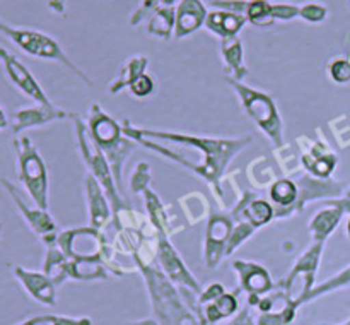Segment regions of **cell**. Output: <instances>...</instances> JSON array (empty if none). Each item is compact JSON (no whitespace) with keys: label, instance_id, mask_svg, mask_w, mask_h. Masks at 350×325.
Returning <instances> with one entry per match:
<instances>
[{"label":"cell","instance_id":"1f68e13d","mask_svg":"<svg viewBox=\"0 0 350 325\" xmlns=\"http://www.w3.org/2000/svg\"><path fill=\"white\" fill-rule=\"evenodd\" d=\"M270 9H272V2L270 0H250L245 16L248 19V23L256 27L272 26L275 21H273Z\"/></svg>","mask_w":350,"mask_h":325},{"label":"cell","instance_id":"e0dca14e","mask_svg":"<svg viewBox=\"0 0 350 325\" xmlns=\"http://www.w3.org/2000/svg\"><path fill=\"white\" fill-rule=\"evenodd\" d=\"M14 277L19 281L27 294L43 307H55L57 304V286L43 270H31L16 265L12 269Z\"/></svg>","mask_w":350,"mask_h":325},{"label":"cell","instance_id":"7dc6e473","mask_svg":"<svg viewBox=\"0 0 350 325\" xmlns=\"http://www.w3.org/2000/svg\"><path fill=\"white\" fill-rule=\"evenodd\" d=\"M342 325H350V318H349L347 322H344V324H342Z\"/></svg>","mask_w":350,"mask_h":325},{"label":"cell","instance_id":"e575fe53","mask_svg":"<svg viewBox=\"0 0 350 325\" xmlns=\"http://www.w3.org/2000/svg\"><path fill=\"white\" fill-rule=\"evenodd\" d=\"M255 231L256 228L253 224H250V222L236 221L234 228H232V233H231V238H229V243H228V250H226V257H231L232 253H234L236 250H238L239 246H241L243 243H245Z\"/></svg>","mask_w":350,"mask_h":325},{"label":"cell","instance_id":"8fae6325","mask_svg":"<svg viewBox=\"0 0 350 325\" xmlns=\"http://www.w3.org/2000/svg\"><path fill=\"white\" fill-rule=\"evenodd\" d=\"M232 228H234V221H232L231 216L219 214L214 209H211L204 242V262L207 269H215L226 257V250H228Z\"/></svg>","mask_w":350,"mask_h":325},{"label":"cell","instance_id":"f546056e","mask_svg":"<svg viewBox=\"0 0 350 325\" xmlns=\"http://www.w3.org/2000/svg\"><path fill=\"white\" fill-rule=\"evenodd\" d=\"M297 194V183L289 178H279L270 185V198L275 204V209L291 207L296 202Z\"/></svg>","mask_w":350,"mask_h":325},{"label":"cell","instance_id":"ac0fdd59","mask_svg":"<svg viewBox=\"0 0 350 325\" xmlns=\"http://www.w3.org/2000/svg\"><path fill=\"white\" fill-rule=\"evenodd\" d=\"M238 293L239 291L224 293L221 296L214 298V300L202 301V303H198L195 300V304L191 310L197 315L202 325H217L222 320H228V318L234 317L239 311Z\"/></svg>","mask_w":350,"mask_h":325},{"label":"cell","instance_id":"52a82bcc","mask_svg":"<svg viewBox=\"0 0 350 325\" xmlns=\"http://www.w3.org/2000/svg\"><path fill=\"white\" fill-rule=\"evenodd\" d=\"M130 187H132V190L135 194L142 195L144 200H146L147 212H149V221L152 222L157 233L171 238L178 231L176 226L173 224L174 216H171L167 212V207L161 202L157 194H154L150 190V164L147 161H140L135 166L132 178H130Z\"/></svg>","mask_w":350,"mask_h":325},{"label":"cell","instance_id":"7a4b0ae2","mask_svg":"<svg viewBox=\"0 0 350 325\" xmlns=\"http://www.w3.org/2000/svg\"><path fill=\"white\" fill-rule=\"evenodd\" d=\"M57 245L68 259H94L99 260L108 270L116 276H125L133 272L129 267L118 265L113 257L111 245H108L105 233L98 228H72L60 231L57 236Z\"/></svg>","mask_w":350,"mask_h":325},{"label":"cell","instance_id":"44dd1931","mask_svg":"<svg viewBox=\"0 0 350 325\" xmlns=\"http://www.w3.org/2000/svg\"><path fill=\"white\" fill-rule=\"evenodd\" d=\"M208 16L207 5L202 0H180L176 7V23H174V38H181L193 34L195 31L205 26V19Z\"/></svg>","mask_w":350,"mask_h":325},{"label":"cell","instance_id":"7402d4cb","mask_svg":"<svg viewBox=\"0 0 350 325\" xmlns=\"http://www.w3.org/2000/svg\"><path fill=\"white\" fill-rule=\"evenodd\" d=\"M85 197H88L89 224L92 228L101 229L103 226H106V222H109L113 211L108 198H106L105 190H103L101 185L98 183V180L91 173L85 177Z\"/></svg>","mask_w":350,"mask_h":325},{"label":"cell","instance_id":"7bdbcfd3","mask_svg":"<svg viewBox=\"0 0 350 325\" xmlns=\"http://www.w3.org/2000/svg\"><path fill=\"white\" fill-rule=\"evenodd\" d=\"M9 127V116L5 115V112H3L2 105H0V132H3V130Z\"/></svg>","mask_w":350,"mask_h":325},{"label":"cell","instance_id":"83f0119b","mask_svg":"<svg viewBox=\"0 0 350 325\" xmlns=\"http://www.w3.org/2000/svg\"><path fill=\"white\" fill-rule=\"evenodd\" d=\"M174 23H176V7L163 5L149 16L147 33L167 41L174 36Z\"/></svg>","mask_w":350,"mask_h":325},{"label":"cell","instance_id":"d6986e66","mask_svg":"<svg viewBox=\"0 0 350 325\" xmlns=\"http://www.w3.org/2000/svg\"><path fill=\"white\" fill-rule=\"evenodd\" d=\"M232 267L239 276L241 291H245L248 296L262 298L275 287L269 270L260 263L250 262V260H234Z\"/></svg>","mask_w":350,"mask_h":325},{"label":"cell","instance_id":"6da1fadb","mask_svg":"<svg viewBox=\"0 0 350 325\" xmlns=\"http://www.w3.org/2000/svg\"><path fill=\"white\" fill-rule=\"evenodd\" d=\"M137 269L146 281L150 307L159 325H202L163 270L146 263H137Z\"/></svg>","mask_w":350,"mask_h":325},{"label":"cell","instance_id":"f1b7e54d","mask_svg":"<svg viewBox=\"0 0 350 325\" xmlns=\"http://www.w3.org/2000/svg\"><path fill=\"white\" fill-rule=\"evenodd\" d=\"M67 262L68 257L58 248V245L46 246V255L43 262V272L55 283V286H62L67 281Z\"/></svg>","mask_w":350,"mask_h":325},{"label":"cell","instance_id":"8992f818","mask_svg":"<svg viewBox=\"0 0 350 325\" xmlns=\"http://www.w3.org/2000/svg\"><path fill=\"white\" fill-rule=\"evenodd\" d=\"M0 33L5 38H9L17 48L24 51V53L31 55V57L43 58V60H53L62 64L64 67H67L72 74L77 75L81 81H84L85 84L91 86L92 81L67 57L62 47L58 44L57 40L50 36L46 33H41L36 29H24V27H12L9 24L2 23L0 21Z\"/></svg>","mask_w":350,"mask_h":325},{"label":"cell","instance_id":"2e32d148","mask_svg":"<svg viewBox=\"0 0 350 325\" xmlns=\"http://www.w3.org/2000/svg\"><path fill=\"white\" fill-rule=\"evenodd\" d=\"M88 125L89 137H91V140L96 144V147H98L101 153L113 149V147L122 144L123 139H125L122 125H120L113 116H109L108 113L103 112L99 103H92L91 108H89Z\"/></svg>","mask_w":350,"mask_h":325},{"label":"cell","instance_id":"ba28073f","mask_svg":"<svg viewBox=\"0 0 350 325\" xmlns=\"http://www.w3.org/2000/svg\"><path fill=\"white\" fill-rule=\"evenodd\" d=\"M323 246L325 243L314 242L294 263L293 270L287 274V277H284L279 284H275L277 287L286 291L293 300H296L301 307L304 304V296L314 287V279H317L318 267H320Z\"/></svg>","mask_w":350,"mask_h":325},{"label":"cell","instance_id":"836d02e7","mask_svg":"<svg viewBox=\"0 0 350 325\" xmlns=\"http://www.w3.org/2000/svg\"><path fill=\"white\" fill-rule=\"evenodd\" d=\"M185 198H187L188 202H185L183 198H180L178 202H180V205L183 207V212H185V216H187L188 221H190V224H198V222L204 221L205 218H208V216H205V212H204V207H207L208 205L207 198H205L204 195H202L200 200L198 202L193 200L195 198L193 194L185 195Z\"/></svg>","mask_w":350,"mask_h":325},{"label":"cell","instance_id":"484cf974","mask_svg":"<svg viewBox=\"0 0 350 325\" xmlns=\"http://www.w3.org/2000/svg\"><path fill=\"white\" fill-rule=\"evenodd\" d=\"M149 65V58L144 57V55H135V57H130L125 64L120 67L118 74L115 75L111 82L108 86L109 94H118L120 91H123L125 88H130L140 75L146 74V68Z\"/></svg>","mask_w":350,"mask_h":325},{"label":"cell","instance_id":"ffe728a7","mask_svg":"<svg viewBox=\"0 0 350 325\" xmlns=\"http://www.w3.org/2000/svg\"><path fill=\"white\" fill-rule=\"evenodd\" d=\"M232 221H245L255 228L269 224L275 218V209L263 198H258L252 192H243V197L236 202V207L231 212Z\"/></svg>","mask_w":350,"mask_h":325},{"label":"cell","instance_id":"3957f363","mask_svg":"<svg viewBox=\"0 0 350 325\" xmlns=\"http://www.w3.org/2000/svg\"><path fill=\"white\" fill-rule=\"evenodd\" d=\"M226 82L234 89L245 113L258 125L267 139L272 140L275 147L284 146V123L275 99L267 94L265 91H258V89L252 88L245 82L234 81L231 77H226Z\"/></svg>","mask_w":350,"mask_h":325},{"label":"cell","instance_id":"d6a6232c","mask_svg":"<svg viewBox=\"0 0 350 325\" xmlns=\"http://www.w3.org/2000/svg\"><path fill=\"white\" fill-rule=\"evenodd\" d=\"M16 325H92L89 317H67V315H36Z\"/></svg>","mask_w":350,"mask_h":325},{"label":"cell","instance_id":"d590c367","mask_svg":"<svg viewBox=\"0 0 350 325\" xmlns=\"http://www.w3.org/2000/svg\"><path fill=\"white\" fill-rule=\"evenodd\" d=\"M273 156H275L280 170H282L286 174L294 173V171H296L301 164V157L297 156L296 153H291V146L277 147L275 153H273Z\"/></svg>","mask_w":350,"mask_h":325},{"label":"cell","instance_id":"ab89813d","mask_svg":"<svg viewBox=\"0 0 350 325\" xmlns=\"http://www.w3.org/2000/svg\"><path fill=\"white\" fill-rule=\"evenodd\" d=\"M272 12L273 21H293L296 17H299V5L296 3H286V2H279L273 3L272 2Z\"/></svg>","mask_w":350,"mask_h":325},{"label":"cell","instance_id":"4dcf8cb0","mask_svg":"<svg viewBox=\"0 0 350 325\" xmlns=\"http://www.w3.org/2000/svg\"><path fill=\"white\" fill-rule=\"evenodd\" d=\"M344 287H350V267L344 269L340 274H337V276L332 277V279H328V281H325V283L314 286L313 289H311L310 293L304 296L303 303L306 304V303H310V301L318 300L320 296H325V294L334 293V291H338V289H344Z\"/></svg>","mask_w":350,"mask_h":325},{"label":"cell","instance_id":"4316f807","mask_svg":"<svg viewBox=\"0 0 350 325\" xmlns=\"http://www.w3.org/2000/svg\"><path fill=\"white\" fill-rule=\"evenodd\" d=\"M67 279L105 281L108 279V269L94 259H68Z\"/></svg>","mask_w":350,"mask_h":325},{"label":"cell","instance_id":"b9f144b4","mask_svg":"<svg viewBox=\"0 0 350 325\" xmlns=\"http://www.w3.org/2000/svg\"><path fill=\"white\" fill-rule=\"evenodd\" d=\"M250 0H212L211 5L219 10H229L236 14H246Z\"/></svg>","mask_w":350,"mask_h":325},{"label":"cell","instance_id":"30bf717a","mask_svg":"<svg viewBox=\"0 0 350 325\" xmlns=\"http://www.w3.org/2000/svg\"><path fill=\"white\" fill-rule=\"evenodd\" d=\"M0 65H2V70L3 74H5V77L9 79L10 84H12L21 94L33 99L38 105H50V98H48L44 89L40 86V82L36 81V77L31 74L29 68H27L12 51H9L3 47H0Z\"/></svg>","mask_w":350,"mask_h":325},{"label":"cell","instance_id":"9c48e42d","mask_svg":"<svg viewBox=\"0 0 350 325\" xmlns=\"http://www.w3.org/2000/svg\"><path fill=\"white\" fill-rule=\"evenodd\" d=\"M0 185H2L3 190L9 194L10 200L14 202L17 212H19L21 218L24 219V222L29 226L31 231H33L46 246L55 245V243H57L58 228L57 222L53 221V218L48 214V211L40 209L34 202L33 205H31L29 202L26 200L23 192H21L12 181L7 180V178H2V180H0Z\"/></svg>","mask_w":350,"mask_h":325},{"label":"cell","instance_id":"7c38bea8","mask_svg":"<svg viewBox=\"0 0 350 325\" xmlns=\"http://www.w3.org/2000/svg\"><path fill=\"white\" fill-rule=\"evenodd\" d=\"M157 260H159L163 272L167 279L176 286L183 287L185 291H190L191 294H200L202 286L197 281V277L188 270L185 262L181 260L180 253L170 242V238L164 235H159V242H157Z\"/></svg>","mask_w":350,"mask_h":325},{"label":"cell","instance_id":"277c9868","mask_svg":"<svg viewBox=\"0 0 350 325\" xmlns=\"http://www.w3.org/2000/svg\"><path fill=\"white\" fill-rule=\"evenodd\" d=\"M74 120V129H75V137H77V146L81 151V156L84 159L85 166L89 168L92 177L98 180V183L101 185V188L105 190L106 198H108L109 205H111L113 211V224L116 226L120 216L130 209V205L126 204V200L122 198V192L116 187V181L113 178L111 168H109L108 161H106L105 154L96 147V144L92 142L91 137H89L88 127L81 122L79 115L72 116Z\"/></svg>","mask_w":350,"mask_h":325},{"label":"cell","instance_id":"74e56055","mask_svg":"<svg viewBox=\"0 0 350 325\" xmlns=\"http://www.w3.org/2000/svg\"><path fill=\"white\" fill-rule=\"evenodd\" d=\"M328 75L337 84L350 82V58H334L328 64Z\"/></svg>","mask_w":350,"mask_h":325},{"label":"cell","instance_id":"4fadbf2b","mask_svg":"<svg viewBox=\"0 0 350 325\" xmlns=\"http://www.w3.org/2000/svg\"><path fill=\"white\" fill-rule=\"evenodd\" d=\"M296 183L297 190H299L296 202L287 209H275L277 219L291 218L293 214L303 212L308 202L323 197H337V195H342V192H344V185L337 183V181L330 180V178L328 180H320V178L310 177V174H303Z\"/></svg>","mask_w":350,"mask_h":325},{"label":"cell","instance_id":"8d00e7d4","mask_svg":"<svg viewBox=\"0 0 350 325\" xmlns=\"http://www.w3.org/2000/svg\"><path fill=\"white\" fill-rule=\"evenodd\" d=\"M328 16V9L327 5L320 2H306L303 5H299V17L306 23L311 24H318L323 23Z\"/></svg>","mask_w":350,"mask_h":325},{"label":"cell","instance_id":"60d3db41","mask_svg":"<svg viewBox=\"0 0 350 325\" xmlns=\"http://www.w3.org/2000/svg\"><path fill=\"white\" fill-rule=\"evenodd\" d=\"M154 88H156V84H154L152 75L144 74V75H140V77L137 79V81L133 82L129 89L132 91V94L135 96V98H147L149 94H152Z\"/></svg>","mask_w":350,"mask_h":325},{"label":"cell","instance_id":"5bb4252c","mask_svg":"<svg viewBox=\"0 0 350 325\" xmlns=\"http://www.w3.org/2000/svg\"><path fill=\"white\" fill-rule=\"evenodd\" d=\"M297 144L301 151V164L306 168V171H310L314 178L328 180L337 166L338 157L330 149L327 140L320 135V140L313 142L306 135H303L297 139Z\"/></svg>","mask_w":350,"mask_h":325},{"label":"cell","instance_id":"bcb514c9","mask_svg":"<svg viewBox=\"0 0 350 325\" xmlns=\"http://www.w3.org/2000/svg\"><path fill=\"white\" fill-rule=\"evenodd\" d=\"M0 238H2V222H0Z\"/></svg>","mask_w":350,"mask_h":325},{"label":"cell","instance_id":"f35d334b","mask_svg":"<svg viewBox=\"0 0 350 325\" xmlns=\"http://www.w3.org/2000/svg\"><path fill=\"white\" fill-rule=\"evenodd\" d=\"M163 0H140L139 7L130 16V26H139L144 19L150 16L156 9H159Z\"/></svg>","mask_w":350,"mask_h":325},{"label":"cell","instance_id":"603a6c76","mask_svg":"<svg viewBox=\"0 0 350 325\" xmlns=\"http://www.w3.org/2000/svg\"><path fill=\"white\" fill-rule=\"evenodd\" d=\"M219 50H221V58L224 62L226 74H228L226 77L243 82V79L248 75V68L245 65V50H243L241 40L238 36L221 40Z\"/></svg>","mask_w":350,"mask_h":325},{"label":"cell","instance_id":"cb8c5ba5","mask_svg":"<svg viewBox=\"0 0 350 325\" xmlns=\"http://www.w3.org/2000/svg\"><path fill=\"white\" fill-rule=\"evenodd\" d=\"M245 24H248L245 14H236L219 9L208 12L207 19H205V27L211 33H214L215 36L221 38V40L238 36L239 31L245 27Z\"/></svg>","mask_w":350,"mask_h":325},{"label":"cell","instance_id":"d4e9b609","mask_svg":"<svg viewBox=\"0 0 350 325\" xmlns=\"http://www.w3.org/2000/svg\"><path fill=\"white\" fill-rule=\"evenodd\" d=\"M345 212L342 211L338 205L330 204L328 202L327 207H323L321 211H318L314 214V218L310 221V231L313 236V242L325 243L328 239V236L335 231L338 224L342 221V216Z\"/></svg>","mask_w":350,"mask_h":325},{"label":"cell","instance_id":"f6af8a7d","mask_svg":"<svg viewBox=\"0 0 350 325\" xmlns=\"http://www.w3.org/2000/svg\"><path fill=\"white\" fill-rule=\"evenodd\" d=\"M347 235H349V238H350V219H349V222H347Z\"/></svg>","mask_w":350,"mask_h":325},{"label":"cell","instance_id":"5b68a950","mask_svg":"<svg viewBox=\"0 0 350 325\" xmlns=\"http://www.w3.org/2000/svg\"><path fill=\"white\" fill-rule=\"evenodd\" d=\"M14 153L17 159V177L21 185L26 190L27 197L40 209L48 211V170L43 157L38 153L36 146L27 135H17L12 140Z\"/></svg>","mask_w":350,"mask_h":325},{"label":"cell","instance_id":"ee69618b","mask_svg":"<svg viewBox=\"0 0 350 325\" xmlns=\"http://www.w3.org/2000/svg\"><path fill=\"white\" fill-rule=\"evenodd\" d=\"M126 325H159V322L156 318H142V320H137V322H130Z\"/></svg>","mask_w":350,"mask_h":325},{"label":"cell","instance_id":"9a60e30c","mask_svg":"<svg viewBox=\"0 0 350 325\" xmlns=\"http://www.w3.org/2000/svg\"><path fill=\"white\" fill-rule=\"evenodd\" d=\"M75 113L65 112L60 106L53 105H34L31 106H23L19 109H14L12 115H10V127H12V132L16 135L23 133L24 130L36 129V127H44L51 122H57V120H65L72 118Z\"/></svg>","mask_w":350,"mask_h":325}]
</instances>
